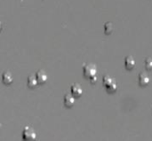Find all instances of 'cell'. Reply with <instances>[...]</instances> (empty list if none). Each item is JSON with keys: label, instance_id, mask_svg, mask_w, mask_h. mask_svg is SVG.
Returning a JSON list of instances; mask_svg holds the SVG:
<instances>
[{"label": "cell", "instance_id": "277c9868", "mask_svg": "<svg viewBox=\"0 0 152 141\" xmlns=\"http://www.w3.org/2000/svg\"><path fill=\"white\" fill-rule=\"evenodd\" d=\"M70 91H71L72 95L75 96V97H80L83 94V89H82L81 85L78 84H73L71 86V88H70Z\"/></svg>", "mask_w": 152, "mask_h": 141}, {"label": "cell", "instance_id": "52a82bcc", "mask_svg": "<svg viewBox=\"0 0 152 141\" xmlns=\"http://www.w3.org/2000/svg\"><path fill=\"white\" fill-rule=\"evenodd\" d=\"M64 104L67 108H71L75 104V98L71 94H66L64 96Z\"/></svg>", "mask_w": 152, "mask_h": 141}, {"label": "cell", "instance_id": "8fae6325", "mask_svg": "<svg viewBox=\"0 0 152 141\" xmlns=\"http://www.w3.org/2000/svg\"><path fill=\"white\" fill-rule=\"evenodd\" d=\"M114 30V26L112 22H107L104 25V31L106 34H111Z\"/></svg>", "mask_w": 152, "mask_h": 141}, {"label": "cell", "instance_id": "6da1fadb", "mask_svg": "<svg viewBox=\"0 0 152 141\" xmlns=\"http://www.w3.org/2000/svg\"><path fill=\"white\" fill-rule=\"evenodd\" d=\"M22 140L23 141H36V132L30 127H25L24 130L22 131Z\"/></svg>", "mask_w": 152, "mask_h": 141}, {"label": "cell", "instance_id": "4fadbf2b", "mask_svg": "<svg viewBox=\"0 0 152 141\" xmlns=\"http://www.w3.org/2000/svg\"><path fill=\"white\" fill-rule=\"evenodd\" d=\"M145 67L147 69H151L152 68V58H147L145 60Z\"/></svg>", "mask_w": 152, "mask_h": 141}, {"label": "cell", "instance_id": "7c38bea8", "mask_svg": "<svg viewBox=\"0 0 152 141\" xmlns=\"http://www.w3.org/2000/svg\"><path fill=\"white\" fill-rule=\"evenodd\" d=\"M118 89V84L116 83V81H114L110 85H109L108 87H106V90L109 92H115Z\"/></svg>", "mask_w": 152, "mask_h": 141}, {"label": "cell", "instance_id": "3957f363", "mask_svg": "<svg viewBox=\"0 0 152 141\" xmlns=\"http://www.w3.org/2000/svg\"><path fill=\"white\" fill-rule=\"evenodd\" d=\"M150 76L148 74L146 73H141L139 75L138 77V81H139V84L141 86H147L150 84Z\"/></svg>", "mask_w": 152, "mask_h": 141}, {"label": "cell", "instance_id": "5b68a950", "mask_svg": "<svg viewBox=\"0 0 152 141\" xmlns=\"http://www.w3.org/2000/svg\"><path fill=\"white\" fill-rule=\"evenodd\" d=\"M47 77H48L47 76V74L44 70H39L36 74V78H37L38 84H44V83H45L46 80H47Z\"/></svg>", "mask_w": 152, "mask_h": 141}, {"label": "cell", "instance_id": "9a60e30c", "mask_svg": "<svg viewBox=\"0 0 152 141\" xmlns=\"http://www.w3.org/2000/svg\"><path fill=\"white\" fill-rule=\"evenodd\" d=\"M3 29V23H2V21L0 20V31Z\"/></svg>", "mask_w": 152, "mask_h": 141}, {"label": "cell", "instance_id": "9c48e42d", "mask_svg": "<svg viewBox=\"0 0 152 141\" xmlns=\"http://www.w3.org/2000/svg\"><path fill=\"white\" fill-rule=\"evenodd\" d=\"M37 80L36 78V76H29L28 78V85L30 88H35L37 85Z\"/></svg>", "mask_w": 152, "mask_h": 141}, {"label": "cell", "instance_id": "7a4b0ae2", "mask_svg": "<svg viewBox=\"0 0 152 141\" xmlns=\"http://www.w3.org/2000/svg\"><path fill=\"white\" fill-rule=\"evenodd\" d=\"M83 72H84V76L91 78L93 76H95L97 74V68L94 64L89 63V64H86L83 67Z\"/></svg>", "mask_w": 152, "mask_h": 141}, {"label": "cell", "instance_id": "ba28073f", "mask_svg": "<svg viewBox=\"0 0 152 141\" xmlns=\"http://www.w3.org/2000/svg\"><path fill=\"white\" fill-rule=\"evenodd\" d=\"M2 80L4 82V84H10L12 83L13 81V76L10 73V72H4L3 75H2Z\"/></svg>", "mask_w": 152, "mask_h": 141}, {"label": "cell", "instance_id": "8992f818", "mask_svg": "<svg viewBox=\"0 0 152 141\" xmlns=\"http://www.w3.org/2000/svg\"><path fill=\"white\" fill-rule=\"evenodd\" d=\"M136 62H135V60L134 57L132 56H127L126 59H125V66L127 69H132L134 68Z\"/></svg>", "mask_w": 152, "mask_h": 141}, {"label": "cell", "instance_id": "30bf717a", "mask_svg": "<svg viewBox=\"0 0 152 141\" xmlns=\"http://www.w3.org/2000/svg\"><path fill=\"white\" fill-rule=\"evenodd\" d=\"M115 80L111 77V76H103V79H102V84H103V85L105 86V87H108L109 85H110L113 82H114Z\"/></svg>", "mask_w": 152, "mask_h": 141}, {"label": "cell", "instance_id": "5bb4252c", "mask_svg": "<svg viewBox=\"0 0 152 141\" xmlns=\"http://www.w3.org/2000/svg\"><path fill=\"white\" fill-rule=\"evenodd\" d=\"M90 81H91L92 83H96V82H97V76H95L91 77V78H90Z\"/></svg>", "mask_w": 152, "mask_h": 141}]
</instances>
